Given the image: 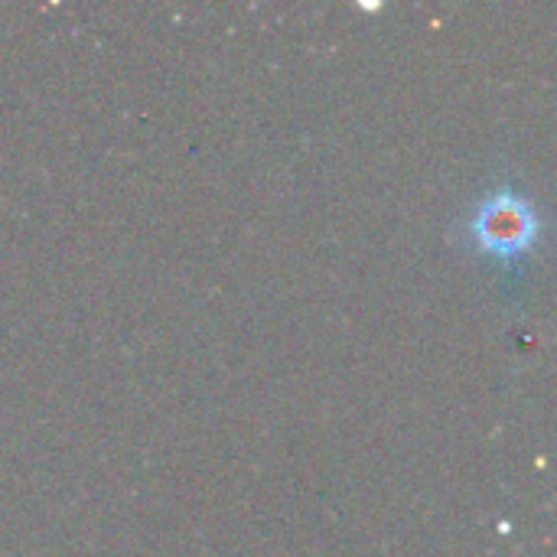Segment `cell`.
I'll list each match as a JSON object with an SVG mask.
<instances>
[{
	"mask_svg": "<svg viewBox=\"0 0 557 557\" xmlns=\"http://www.w3.org/2000/svg\"><path fill=\"white\" fill-rule=\"evenodd\" d=\"M463 232L480 255L493 261H516L539 242L542 219L525 193L512 186H496L467 215Z\"/></svg>",
	"mask_w": 557,
	"mask_h": 557,
	"instance_id": "6da1fadb",
	"label": "cell"
}]
</instances>
